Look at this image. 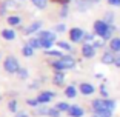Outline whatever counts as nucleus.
<instances>
[{"mask_svg": "<svg viewBox=\"0 0 120 117\" xmlns=\"http://www.w3.org/2000/svg\"><path fill=\"white\" fill-rule=\"evenodd\" d=\"M74 65H75V60L71 56H62V57H60V60L52 62L51 66H52L56 71H65V69H71Z\"/></svg>", "mask_w": 120, "mask_h": 117, "instance_id": "1", "label": "nucleus"}, {"mask_svg": "<svg viewBox=\"0 0 120 117\" xmlns=\"http://www.w3.org/2000/svg\"><path fill=\"white\" fill-rule=\"evenodd\" d=\"M109 26L111 25H108L105 20H97L94 23V32L97 34V36H100V37H103V39H105L106 34L109 32Z\"/></svg>", "mask_w": 120, "mask_h": 117, "instance_id": "2", "label": "nucleus"}, {"mask_svg": "<svg viewBox=\"0 0 120 117\" xmlns=\"http://www.w3.org/2000/svg\"><path fill=\"white\" fill-rule=\"evenodd\" d=\"M3 66H5V69H6L8 72H19V69H20V66H19V60L15 59L14 56L6 57L5 62H3Z\"/></svg>", "mask_w": 120, "mask_h": 117, "instance_id": "3", "label": "nucleus"}, {"mask_svg": "<svg viewBox=\"0 0 120 117\" xmlns=\"http://www.w3.org/2000/svg\"><path fill=\"white\" fill-rule=\"evenodd\" d=\"M82 54H83V57H86V59H91V57L95 56V48L92 45H89V43H85L83 48H82Z\"/></svg>", "mask_w": 120, "mask_h": 117, "instance_id": "4", "label": "nucleus"}, {"mask_svg": "<svg viewBox=\"0 0 120 117\" xmlns=\"http://www.w3.org/2000/svg\"><path fill=\"white\" fill-rule=\"evenodd\" d=\"M52 97H54V92L45 91V92H42V94H39L37 100H39V103H48V102H51V100H52Z\"/></svg>", "mask_w": 120, "mask_h": 117, "instance_id": "5", "label": "nucleus"}, {"mask_svg": "<svg viewBox=\"0 0 120 117\" xmlns=\"http://www.w3.org/2000/svg\"><path fill=\"white\" fill-rule=\"evenodd\" d=\"M69 37H71L72 42H79V40L83 37V31H82L80 28H72L71 32H69Z\"/></svg>", "mask_w": 120, "mask_h": 117, "instance_id": "6", "label": "nucleus"}, {"mask_svg": "<svg viewBox=\"0 0 120 117\" xmlns=\"http://www.w3.org/2000/svg\"><path fill=\"white\" fill-rule=\"evenodd\" d=\"M37 39H40V40H56V34L51 32V31H40Z\"/></svg>", "mask_w": 120, "mask_h": 117, "instance_id": "7", "label": "nucleus"}, {"mask_svg": "<svg viewBox=\"0 0 120 117\" xmlns=\"http://www.w3.org/2000/svg\"><path fill=\"white\" fill-rule=\"evenodd\" d=\"M68 113H69L71 117H82L83 114H85V111L82 109L80 106H75V105H74V106L69 108V111H68Z\"/></svg>", "mask_w": 120, "mask_h": 117, "instance_id": "8", "label": "nucleus"}, {"mask_svg": "<svg viewBox=\"0 0 120 117\" xmlns=\"http://www.w3.org/2000/svg\"><path fill=\"white\" fill-rule=\"evenodd\" d=\"M80 92L85 94V96H89V94L94 92V86H92L91 83H82L80 85Z\"/></svg>", "mask_w": 120, "mask_h": 117, "instance_id": "9", "label": "nucleus"}, {"mask_svg": "<svg viewBox=\"0 0 120 117\" xmlns=\"http://www.w3.org/2000/svg\"><path fill=\"white\" fill-rule=\"evenodd\" d=\"M92 108H94V111L105 109V108H106V102H105V100H102V99H97V100L92 102ZM106 109H108V108H106Z\"/></svg>", "mask_w": 120, "mask_h": 117, "instance_id": "10", "label": "nucleus"}, {"mask_svg": "<svg viewBox=\"0 0 120 117\" xmlns=\"http://www.w3.org/2000/svg\"><path fill=\"white\" fill-rule=\"evenodd\" d=\"M63 82H65V74H63V71H57L56 75H54V83L60 86V85H63Z\"/></svg>", "mask_w": 120, "mask_h": 117, "instance_id": "11", "label": "nucleus"}, {"mask_svg": "<svg viewBox=\"0 0 120 117\" xmlns=\"http://www.w3.org/2000/svg\"><path fill=\"white\" fill-rule=\"evenodd\" d=\"M114 60H116V57H114V54L112 53H106L105 56L102 57V62L105 65H112L114 63Z\"/></svg>", "mask_w": 120, "mask_h": 117, "instance_id": "12", "label": "nucleus"}, {"mask_svg": "<svg viewBox=\"0 0 120 117\" xmlns=\"http://www.w3.org/2000/svg\"><path fill=\"white\" fill-rule=\"evenodd\" d=\"M65 94H66L68 99H74L75 96H77V89H75V86H68L66 89H65Z\"/></svg>", "mask_w": 120, "mask_h": 117, "instance_id": "13", "label": "nucleus"}, {"mask_svg": "<svg viewBox=\"0 0 120 117\" xmlns=\"http://www.w3.org/2000/svg\"><path fill=\"white\" fill-rule=\"evenodd\" d=\"M40 26H42V23H40V22H34V23H32L29 28H26V29H25V32H26V34H32V32L39 31Z\"/></svg>", "mask_w": 120, "mask_h": 117, "instance_id": "14", "label": "nucleus"}, {"mask_svg": "<svg viewBox=\"0 0 120 117\" xmlns=\"http://www.w3.org/2000/svg\"><path fill=\"white\" fill-rule=\"evenodd\" d=\"M2 36H3L6 40H14L15 39V32L12 31V29H5V31H2Z\"/></svg>", "mask_w": 120, "mask_h": 117, "instance_id": "15", "label": "nucleus"}, {"mask_svg": "<svg viewBox=\"0 0 120 117\" xmlns=\"http://www.w3.org/2000/svg\"><path fill=\"white\" fill-rule=\"evenodd\" d=\"M109 46H111V49H112L114 53H119L120 51V39H112L111 43H109Z\"/></svg>", "mask_w": 120, "mask_h": 117, "instance_id": "16", "label": "nucleus"}, {"mask_svg": "<svg viewBox=\"0 0 120 117\" xmlns=\"http://www.w3.org/2000/svg\"><path fill=\"white\" fill-rule=\"evenodd\" d=\"M32 49H34V48H31L29 45H25L23 48H22V54H23L25 57H31L32 54H34V53H32Z\"/></svg>", "mask_w": 120, "mask_h": 117, "instance_id": "17", "label": "nucleus"}, {"mask_svg": "<svg viewBox=\"0 0 120 117\" xmlns=\"http://www.w3.org/2000/svg\"><path fill=\"white\" fill-rule=\"evenodd\" d=\"M95 114H99L100 117H111V116H112V111H111V109H106V108H105V109L95 111Z\"/></svg>", "mask_w": 120, "mask_h": 117, "instance_id": "18", "label": "nucleus"}, {"mask_svg": "<svg viewBox=\"0 0 120 117\" xmlns=\"http://www.w3.org/2000/svg\"><path fill=\"white\" fill-rule=\"evenodd\" d=\"M31 48H40L42 46V40L40 39H29V43H28Z\"/></svg>", "mask_w": 120, "mask_h": 117, "instance_id": "19", "label": "nucleus"}, {"mask_svg": "<svg viewBox=\"0 0 120 117\" xmlns=\"http://www.w3.org/2000/svg\"><path fill=\"white\" fill-rule=\"evenodd\" d=\"M31 2H32V3H34L37 8H40V9L46 8V3H48V0H31Z\"/></svg>", "mask_w": 120, "mask_h": 117, "instance_id": "20", "label": "nucleus"}, {"mask_svg": "<svg viewBox=\"0 0 120 117\" xmlns=\"http://www.w3.org/2000/svg\"><path fill=\"white\" fill-rule=\"evenodd\" d=\"M57 109H59V111H69V105H68V103L66 102H60V103H57Z\"/></svg>", "mask_w": 120, "mask_h": 117, "instance_id": "21", "label": "nucleus"}, {"mask_svg": "<svg viewBox=\"0 0 120 117\" xmlns=\"http://www.w3.org/2000/svg\"><path fill=\"white\" fill-rule=\"evenodd\" d=\"M8 23L9 25H19L20 23V19L17 15H11V17H8Z\"/></svg>", "mask_w": 120, "mask_h": 117, "instance_id": "22", "label": "nucleus"}, {"mask_svg": "<svg viewBox=\"0 0 120 117\" xmlns=\"http://www.w3.org/2000/svg\"><path fill=\"white\" fill-rule=\"evenodd\" d=\"M8 108H9L11 113H15V111H17V102H15V100H11V102L8 103Z\"/></svg>", "mask_w": 120, "mask_h": 117, "instance_id": "23", "label": "nucleus"}, {"mask_svg": "<svg viewBox=\"0 0 120 117\" xmlns=\"http://www.w3.org/2000/svg\"><path fill=\"white\" fill-rule=\"evenodd\" d=\"M48 116H51V117H59L60 116V111L57 109V108H51V109L48 111Z\"/></svg>", "mask_w": 120, "mask_h": 117, "instance_id": "24", "label": "nucleus"}, {"mask_svg": "<svg viewBox=\"0 0 120 117\" xmlns=\"http://www.w3.org/2000/svg\"><path fill=\"white\" fill-rule=\"evenodd\" d=\"M105 102H106V108L111 109V111H114V108H116V102H114V100H105Z\"/></svg>", "mask_w": 120, "mask_h": 117, "instance_id": "25", "label": "nucleus"}, {"mask_svg": "<svg viewBox=\"0 0 120 117\" xmlns=\"http://www.w3.org/2000/svg\"><path fill=\"white\" fill-rule=\"evenodd\" d=\"M52 43H54V40H42V46H43V48H46V49L51 48Z\"/></svg>", "mask_w": 120, "mask_h": 117, "instance_id": "26", "label": "nucleus"}, {"mask_svg": "<svg viewBox=\"0 0 120 117\" xmlns=\"http://www.w3.org/2000/svg\"><path fill=\"white\" fill-rule=\"evenodd\" d=\"M48 111H49V108H39V109L35 111V114H39V116H45V114H48Z\"/></svg>", "mask_w": 120, "mask_h": 117, "instance_id": "27", "label": "nucleus"}, {"mask_svg": "<svg viewBox=\"0 0 120 117\" xmlns=\"http://www.w3.org/2000/svg\"><path fill=\"white\" fill-rule=\"evenodd\" d=\"M19 75H20V79H26L28 77V71L23 69V68H20V69H19Z\"/></svg>", "mask_w": 120, "mask_h": 117, "instance_id": "28", "label": "nucleus"}, {"mask_svg": "<svg viewBox=\"0 0 120 117\" xmlns=\"http://www.w3.org/2000/svg\"><path fill=\"white\" fill-rule=\"evenodd\" d=\"M59 46H60V48H63V49H66V51L71 49L69 43H66V42H59Z\"/></svg>", "mask_w": 120, "mask_h": 117, "instance_id": "29", "label": "nucleus"}, {"mask_svg": "<svg viewBox=\"0 0 120 117\" xmlns=\"http://www.w3.org/2000/svg\"><path fill=\"white\" fill-rule=\"evenodd\" d=\"M46 54H48V56H56V57H62V56H60V53H59V51H56V49H49V51H46Z\"/></svg>", "mask_w": 120, "mask_h": 117, "instance_id": "30", "label": "nucleus"}, {"mask_svg": "<svg viewBox=\"0 0 120 117\" xmlns=\"http://www.w3.org/2000/svg\"><path fill=\"white\" fill-rule=\"evenodd\" d=\"M112 20H114V14L108 12V14H106V19H105V22H106V23H112Z\"/></svg>", "mask_w": 120, "mask_h": 117, "instance_id": "31", "label": "nucleus"}, {"mask_svg": "<svg viewBox=\"0 0 120 117\" xmlns=\"http://www.w3.org/2000/svg\"><path fill=\"white\" fill-rule=\"evenodd\" d=\"M28 105H29V106H37V105H39V100H37V99H29Z\"/></svg>", "mask_w": 120, "mask_h": 117, "instance_id": "32", "label": "nucleus"}, {"mask_svg": "<svg viewBox=\"0 0 120 117\" xmlns=\"http://www.w3.org/2000/svg\"><path fill=\"white\" fill-rule=\"evenodd\" d=\"M65 28H66L65 25H57V26H56V31H57V32H63Z\"/></svg>", "mask_w": 120, "mask_h": 117, "instance_id": "33", "label": "nucleus"}, {"mask_svg": "<svg viewBox=\"0 0 120 117\" xmlns=\"http://www.w3.org/2000/svg\"><path fill=\"white\" fill-rule=\"evenodd\" d=\"M62 17H66V14H68V6H65V8H62Z\"/></svg>", "mask_w": 120, "mask_h": 117, "instance_id": "34", "label": "nucleus"}, {"mask_svg": "<svg viewBox=\"0 0 120 117\" xmlns=\"http://www.w3.org/2000/svg\"><path fill=\"white\" fill-rule=\"evenodd\" d=\"M109 3L114 6H120V0H109Z\"/></svg>", "mask_w": 120, "mask_h": 117, "instance_id": "35", "label": "nucleus"}, {"mask_svg": "<svg viewBox=\"0 0 120 117\" xmlns=\"http://www.w3.org/2000/svg\"><path fill=\"white\" fill-rule=\"evenodd\" d=\"M99 46H103V40H99V42L94 43V48H99Z\"/></svg>", "mask_w": 120, "mask_h": 117, "instance_id": "36", "label": "nucleus"}, {"mask_svg": "<svg viewBox=\"0 0 120 117\" xmlns=\"http://www.w3.org/2000/svg\"><path fill=\"white\" fill-rule=\"evenodd\" d=\"M85 40L86 42H91L92 40V34H85Z\"/></svg>", "mask_w": 120, "mask_h": 117, "instance_id": "37", "label": "nucleus"}, {"mask_svg": "<svg viewBox=\"0 0 120 117\" xmlns=\"http://www.w3.org/2000/svg\"><path fill=\"white\" fill-rule=\"evenodd\" d=\"M15 117H28V116H26V113H17Z\"/></svg>", "mask_w": 120, "mask_h": 117, "instance_id": "38", "label": "nucleus"}, {"mask_svg": "<svg viewBox=\"0 0 120 117\" xmlns=\"http://www.w3.org/2000/svg\"><path fill=\"white\" fill-rule=\"evenodd\" d=\"M114 63H116V65H117V66H120V57H117L116 60H114Z\"/></svg>", "mask_w": 120, "mask_h": 117, "instance_id": "39", "label": "nucleus"}, {"mask_svg": "<svg viewBox=\"0 0 120 117\" xmlns=\"http://www.w3.org/2000/svg\"><path fill=\"white\" fill-rule=\"evenodd\" d=\"M102 94H103V96H108V92H106L105 88H102Z\"/></svg>", "mask_w": 120, "mask_h": 117, "instance_id": "40", "label": "nucleus"}, {"mask_svg": "<svg viewBox=\"0 0 120 117\" xmlns=\"http://www.w3.org/2000/svg\"><path fill=\"white\" fill-rule=\"evenodd\" d=\"M92 117H100V116H99V114H94V116H92Z\"/></svg>", "mask_w": 120, "mask_h": 117, "instance_id": "41", "label": "nucleus"}, {"mask_svg": "<svg viewBox=\"0 0 120 117\" xmlns=\"http://www.w3.org/2000/svg\"><path fill=\"white\" fill-rule=\"evenodd\" d=\"M89 2H97V0H89Z\"/></svg>", "mask_w": 120, "mask_h": 117, "instance_id": "42", "label": "nucleus"}]
</instances>
